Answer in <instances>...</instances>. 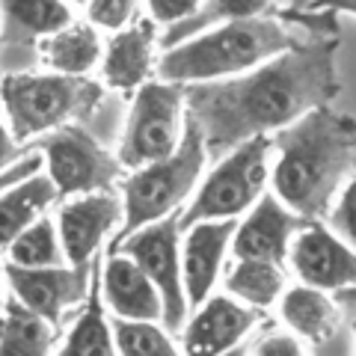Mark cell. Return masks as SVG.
Segmentation results:
<instances>
[{
    "label": "cell",
    "instance_id": "22",
    "mask_svg": "<svg viewBox=\"0 0 356 356\" xmlns=\"http://www.w3.org/2000/svg\"><path fill=\"white\" fill-rule=\"evenodd\" d=\"M285 282H288L285 267L264 261H243V259H235V264H229L226 276H222L226 297H232L243 309L255 312V315L261 309L276 306V300L288 288Z\"/></svg>",
    "mask_w": 356,
    "mask_h": 356
},
{
    "label": "cell",
    "instance_id": "14",
    "mask_svg": "<svg viewBox=\"0 0 356 356\" xmlns=\"http://www.w3.org/2000/svg\"><path fill=\"white\" fill-rule=\"evenodd\" d=\"M259 315L243 309L226 294H211L184 321L178 350L181 356H226L243 348V339L252 332Z\"/></svg>",
    "mask_w": 356,
    "mask_h": 356
},
{
    "label": "cell",
    "instance_id": "28",
    "mask_svg": "<svg viewBox=\"0 0 356 356\" xmlns=\"http://www.w3.org/2000/svg\"><path fill=\"white\" fill-rule=\"evenodd\" d=\"M353 199H356V184L348 181L344 184V191L336 196V202H332L330 208V214L324 217L327 222L324 226L336 235L339 241L344 243H350L353 247V238H356V220H353Z\"/></svg>",
    "mask_w": 356,
    "mask_h": 356
},
{
    "label": "cell",
    "instance_id": "10",
    "mask_svg": "<svg viewBox=\"0 0 356 356\" xmlns=\"http://www.w3.org/2000/svg\"><path fill=\"white\" fill-rule=\"evenodd\" d=\"M98 261H102V255L89 267L63 264L44 267V270H24V267H13L3 261V285L18 306H24L36 318L60 330L63 318L86 303L98 273Z\"/></svg>",
    "mask_w": 356,
    "mask_h": 356
},
{
    "label": "cell",
    "instance_id": "4",
    "mask_svg": "<svg viewBox=\"0 0 356 356\" xmlns=\"http://www.w3.org/2000/svg\"><path fill=\"white\" fill-rule=\"evenodd\" d=\"M104 102V86L92 77L60 74H3L0 77V116L18 146L30 149L42 137L83 125Z\"/></svg>",
    "mask_w": 356,
    "mask_h": 356
},
{
    "label": "cell",
    "instance_id": "8",
    "mask_svg": "<svg viewBox=\"0 0 356 356\" xmlns=\"http://www.w3.org/2000/svg\"><path fill=\"white\" fill-rule=\"evenodd\" d=\"M30 149L39 152L48 181L57 191V199H74L86 193H104L125 178V170L113 152L102 146L83 125H69L42 137Z\"/></svg>",
    "mask_w": 356,
    "mask_h": 356
},
{
    "label": "cell",
    "instance_id": "7",
    "mask_svg": "<svg viewBox=\"0 0 356 356\" xmlns=\"http://www.w3.org/2000/svg\"><path fill=\"white\" fill-rule=\"evenodd\" d=\"M184 134V86L149 81L134 92L116 161L122 170H140L178 149Z\"/></svg>",
    "mask_w": 356,
    "mask_h": 356
},
{
    "label": "cell",
    "instance_id": "16",
    "mask_svg": "<svg viewBox=\"0 0 356 356\" xmlns=\"http://www.w3.org/2000/svg\"><path fill=\"white\" fill-rule=\"evenodd\" d=\"M238 220L220 222H196L184 229L181 241V282L187 306H199L202 300L214 294V285L222 276L226 252L235 238Z\"/></svg>",
    "mask_w": 356,
    "mask_h": 356
},
{
    "label": "cell",
    "instance_id": "34",
    "mask_svg": "<svg viewBox=\"0 0 356 356\" xmlns=\"http://www.w3.org/2000/svg\"><path fill=\"white\" fill-rule=\"evenodd\" d=\"M226 356H247V350L238 348V350H232V353H226Z\"/></svg>",
    "mask_w": 356,
    "mask_h": 356
},
{
    "label": "cell",
    "instance_id": "31",
    "mask_svg": "<svg viewBox=\"0 0 356 356\" xmlns=\"http://www.w3.org/2000/svg\"><path fill=\"white\" fill-rule=\"evenodd\" d=\"M36 172H42V158H39V152H36V149H30L15 166H9L6 172H0V193H3L6 187H13V184H18V181H24V178L36 175Z\"/></svg>",
    "mask_w": 356,
    "mask_h": 356
},
{
    "label": "cell",
    "instance_id": "17",
    "mask_svg": "<svg viewBox=\"0 0 356 356\" xmlns=\"http://www.w3.org/2000/svg\"><path fill=\"white\" fill-rule=\"evenodd\" d=\"M154 48H158V27L149 18H137L131 27L113 33L104 42L102 54V86L116 92H137L152 81Z\"/></svg>",
    "mask_w": 356,
    "mask_h": 356
},
{
    "label": "cell",
    "instance_id": "2",
    "mask_svg": "<svg viewBox=\"0 0 356 356\" xmlns=\"http://www.w3.org/2000/svg\"><path fill=\"white\" fill-rule=\"evenodd\" d=\"M353 166L356 122L339 107H318L270 137L273 196L306 222H324Z\"/></svg>",
    "mask_w": 356,
    "mask_h": 356
},
{
    "label": "cell",
    "instance_id": "3",
    "mask_svg": "<svg viewBox=\"0 0 356 356\" xmlns=\"http://www.w3.org/2000/svg\"><path fill=\"white\" fill-rule=\"evenodd\" d=\"M303 39L294 30H288L273 15L270 6L264 15L226 21V24L211 27L163 51L161 60L154 63V74H158V81L175 86L232 81V77H241L264 65L267 60L291 51Z\"/></svg>",
    "mask_w": 356,
    "mask_h": 356
},
{
    "label": "cell",
    "instance_id": "27",
    "mask_svg": "<svg viewBox=\"0 0 356 356\" xmlns=\"http://www.w3.org/2000/svg\"><path fill=\"white\" fill-rule=\"evenodd\" d=\"M140 18V3L131 0H98V3H86V24L95 27L98 33H119L131 27Z\"/></svg>",
    "mask_w": 356,
    "mask_h": 356
},
{
    "label": "cell",
    "instance_id": "25",
    "mask_svg": "<svg viewBox=\"0 0 356 356\" xmlns=\"http://www.w3.org/2000/svg\"><path fill=\"white\" fill-rule=\"evenodd\" d=\"M9 261L13 267H24V270H44V267H63L65 255L60 247V235L51 217H42L39 222H33L27 232L6 247Z\"/></svg>",
    "mask_w": 356,
    "mask_h": 356
},
{
    "label": "cell",
    "instance_id": "9",
    "mask_svg": "<svg viewBox=\"0 0 356 356\" xmlns=\"http://www.w3.org/2000/svg\"><path fill=\"white\" fill-rule=\"evenodd\" d=\"M125 255L146 273V280L154 285L163 306V321L161 327L170 332H181L187 321V297H184V282H181V229H178V214L166 217L161 222L134 232V235L110 243L107 255Z\"/></svg>",
    "mask_w": 356,
    "mask_h": 356
},
{
    "label": "cell",
    "instance_id": "23",
    "mask_svg": "<svg viewBox=\"0 0 356 356\" xmlns=\"http://www.w3.org/2000/svg\"><path fill=\"white\" fill-rule=\"evenodd\" d=\"M54 356H119L113 341V324L107 321V309L102 303V294H98V273L86 303L81 306V315L57 344Z\"/></svg>",
    "mask_w": 356,
    "mask_h": 356
},
{
    "label": "cell",
    "instance_id": "35",
    "mask_svg": "<svg viewBox=\"0 0 356 356\" xmlns=\"http://www.w3.org/2000/svg\"><path fill=\"white\" fill-rule=\"evenodd\" d=\"M0 285H3V259H0Z\"/></svg>",
    "mask_w": 356,
    "mask_h": 356
},
{
    "label": "cell",
    "instance_id": "19",
    "mask_svg": "<svg viewBox=\"0 0 356 356\" xmlns=\"http://www.w3.org/2000/svg\"><path fill=\"white\" fill-rule=\"evenodd\" d=\"M276 303H280V321L303 344H327L339 332L341 309L330 294L318 291V288L297 282L285 288Z\"/></svg>",
    "mask_w": 356,
    "mask_h": 356
},
{
    "label": "cell",
    "instance_id": "5",
    "mask_svg": "<svg viewBox=\"0 0 356 356\" xmlns=\"http://www.w3.org/2000/svg\"><path fill=\"white\" fill-rule=\"evenodd\" d=\"M205 161L208 154L202 137L184 122L181 143L170 158L131 170L122 178V229L116 232L113 243L152 222L181 214V208L191 202L193 191L202 181Z\"/></svg>",
    "mask_w": 356,
    "mask_h": 356
},
{
    "label": "cell",
    "instance_id": "15",
    "mask_svg": "<svg viewBox=\"0 0 356 356\" xmlns=\"http://www.w3.org/2000/svg\"><path fill=\"white\" fill-rule=\"evenodd\" d=\"M303 222L306 220L294 217L273 193H264L247 211V217L238 222L229 250L235 252V259H243V261H264V264L285 267L291 238L300 232Z\"/></svg>",
    "mask_w": 356,
    "mask_h": 356
},
{
    "label": "cell",
    "instance_id": "33",
    "mask_svg": "<svg viewBox=\"0 0 356 356\" xmlns=\"http://www.w3.org/2000/svg\"><path fill=\"white\" fill-rule=\"evenodd\" d=\"M6 285H0V327H3V306H6V294H3Z\"/></svg>",
    "mask_w": 356,
    "mask_h": 356
},
{
    "label": "cell",
    "instance_id": "20",
    "mask_svg": "<svg viewBox=\"0 0 356 356\" xmlns=\"http://www.w3.org/2000/svg\"><path fill=\"white\" fill-rule=\"evenodd\" d=\"M104 39L86 21H72L39 44V63L48 74L60 77H89L102 65Z\"/></svg>",
    "mask_w": 356,
    "mask_h": 356
},
{
    "label": "cell",
    "instance_id": "13",
    "mask_svg": "<svg viewBox=\"0 0 356 356\" xmlns=\"http://www.w3.org/2000/svg\"><path fill=\"white\" fill-rule=\"evenodd\" d=\"M57 235L69 267H89L110 232L122 229V202L110 191L74 196L57 211Z\"/></svg>",
    "mask_w": 356,
    "mask_h": 356
},
{
    "label": "cell",
    "instance_id": "12",
    "mask_svg": "<svg viewBox=\"0 0 356 356\" xmlns=\"http://www.w3.org/2000/svg\"><path fill=\"white\" fill-rule=\"evenodd\" d=\"M285 264L294 270L300 285L318 288L324 294L350 291L356 280V259L350 243L339 241L321 220L303 222L291 238Z\"/></svg>",
    "mask_w": 356,
    "mask_h": 356
},
{
    "label": "cell",
    "instance_id": "29",
    "mask_svg": "<svg viewBox=\"0 0 356 356\" xmlns=\"http://www.w3.org/2000/svg\"><path fill=\"white\" fill-rule=\"evenodd\" d=\"M250 356H309L306 344L288 330H270L261 339H255Z\"/></svg>",
    "mask_w": 356,
    "mask_h": 356
},
{
    "label": "cell",
    "instance_id": "32",
    "mask_svg": "<svg viewBox=\"0 0 356 356\" xmlns=\"http://www.w3.org/2000/svg\"><path fill=\"white\" fill-rule=\"evenodd\" d=\"M27 152H30V149L18 146V143L13 140V134H9L3 116H0V172H6L9 166H15Z\"/></svg>",
    "mask_w": 356,
    "mask_h": 356
},
{
    "label": "cell",
    "instance_id": "24",
    "mask_svg": "<svg viewBox=\"0 0 356 356\" xmlns=\"http://www.w3.org/2000/svg\"><path fill=\"white\" fill-rule=\"evenodd\" d=\"M60 341L57 327L36 318L13 297L3 306V327H0V356H54Z\"/></svg>",
    "mask_w": 356,
    "mask_h": 356
},
{
    "label": "cell",
    "instance_id": "21",
    "mask_svg": "<svg viewBox=\"0 0 356 356\" xmlns=\"http://www.w3.org/2000/svg\"><path fill=\"white\" fill-rule=\"evenodd\" d=\"M54 202H57V191L44 172H36L24 181L6 187L0 193V250H6L33 222L48 217Z\"/></svg>",
    "mask_w": 356,
    "mask_h": 356
},
{
    "label": "cell",
    "instance_id": "6",
    "mask_svg": "<svg viewBox=\"0 0 356 356\" xmlns=\"http://www.w3.org/2000/svg\"><path fill=\"white\" fill-rule=\"evenodd\" d=\"M270 184V137H255L226 152L199 181L191 202L178 214V229L196 222L238 220L259 202Z\"/></svg>",
    "mask_w": 356,
    "mask_h": 356
},
{
    "label": "cell",
    "instance_id": "30",
    "mask_svg": "<svg viewBox=\"0 0 356 356\" xmlns=\"http://www.w3.org/2000/svg\"><path fill=\"white\" fill-rule=\"evenodd\" d=\"M196 0H152V3H146L149 9V21L154 27H166V30H172L178 27L181 21H187L193 13H196Z\"/></svg>",
    "mask_w": 356,
    "mask_h": 356
},
{
    "label": "cell",
    "instance_id": "11",
    "mask_svg": "<svg viewBox=\"0 0 356 356\" xmlns=\"http://www.w3.org/2000/svg\"><path fill=\"white\" fill-rule=\"evenodd\" d=\"M72 6L57 0L0 6V77L24 74L39 63V44L65 24H72Z\"/></svg>",
    "mask_w": 356,
    "mask_h": 356
},
{
    "label": "cell",
    "instance_id": "18",
    "mask_svg": "<svg viewBox=\"0 0 356 356\" xmlns=\"http://www.w3.org/2000/svg\"><path fill=\"white\" fill-rule=\"evenodd\" d=\"M98 294L107 312L116 321H134V324H161L163 306L154 285L146 273L125 255H107L104 267H98Z\"/></svg>",
    "mask_w": 356,
    "mask_h": 356
},
{
    "label": "cell",
    "instance_id": "1",
    "mask_svg": "<svg viewBox=\"0 0 356 356\" xmlns=\"http://www.w3.org/2000/svg\"><path fill=\"white\" fill-rule=\"evenodd\" d=\"M336 57L339 39H303L241 77L184 86V122L202 137L208 158L273 137L312 110L332 107L341 95Z\"/></svg>",
    "mask_w": 356,
    "mask_h": 356
},
{
    "label": "cell",
    "instance_id": "26",
    "mask_svg": "<svg viewBox=\"0 0 356 356\" xmlns=\"http://www.w3.org/2000/svg\"><path fill=\"white\" fill-rule=\"evenodd\" d=\"M113 341L119 356H181L178 341L161 324H134V321H116Z\"/></svg>",
    "mask_w": 356,
    "mask_h": 356
}]
</instances>
